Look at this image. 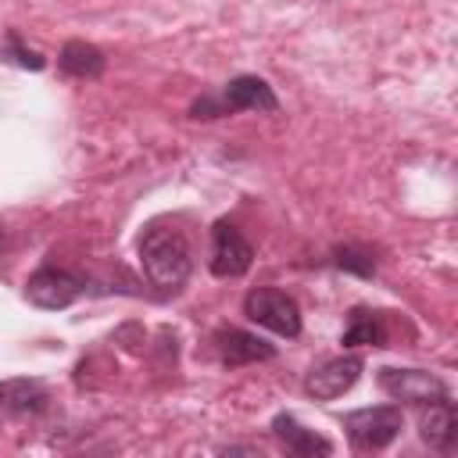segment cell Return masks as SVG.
Wrapping results in <instances>:
<instances>
[{
    "mask_svg": "<svg viewBox=\"0 0 458 458\" xmlns=\"http://www.w3.org/2000/svg\"><path fill=\"white\" fill-rule=\"evenodd\" d=\"M140 261H143L147 279L161 290H172V293L190 279V268H193L186 236L179 229H165V225H154V229L143 233Z\"/></svg>",
    "mask_w": 458,
    "mask_h": 458,
    "instance_id": "6da1fadb",
    "label": "cell"
},
{
    "mask_svg": "<svg viewBox=\"0 0 458 458\" xmlns=\"http://www.w3.org/2000/svg\"><path fill=\"white\" fill-rule=\"evenodd\" d=\"M243 315L250 322H258L261 329L276 333V336H301V308L290 293L276 290V286H258L243 297Z\"/></svg>",
    "mask_w": 458,
    "mask_h": 458,
    "instance_id": "7a4b0ae2",
    "label": "cell"
},
{
    "mask_svg": "<svg viewBox=\"0 0 458 458\" xmlns=\"http://www.w3.org/2000/svg\"><path fill=\"white\" fill-rule=\"evenodd\" d=\"M401 426H404V415L397 404H376V408H358V411L344 415V429H347L351 444L361 451H379V447L394 444Z\"/></svg>",
    "mask_w": 458,
    "mask_h": 458,
    "instance_id": "3957f363",
    "label": "cell"
},
{
    "mask_svg": "<svg viewBox=\"0 0 458 458\" xmlns=\"http://www.w3.org/2000/svg\"><path fill=\"white\" fill-rule=\"evenodd\" d=\"M376 383L386 397L408 401V404H429V401L447 397V383L426 369H379Z\"/></svg>",
    "mask_w": 458,
    "mask_h": 458,
    "instance_id": "277c9868",
    "label": "cell"
},
{
    "mask_svg": "<svg viewBox=\"0 0 458 458\" xmlns=\"http://www.w3.org/2000/svg\"><path fill=\"white\" fill-rule=\"evenodd\" d=\"M250 261H254V247L247 243V236L229 222H215V229H211V272L218 279H236L250 268Z\"/></svg>",
    "mask_w": 458,
    "mask_h": 458,
    "instance_id": "5b68a950",
    "label": "cell"
},
{
    "mask_svg": "<svg viewBox=\"0 0 458 458\" xmlns=\"http://www.w3.org/2000/svg\"><path fill=\"white\" fill-rule=\"evenodd\" d=\"M365 361L358 354H340V358H329L322 365H315L308 376H304V390L315 397V401H336L340 394H347L358 376H361Z\"/></svg>",
    "mask_w": 458,
    "mask_h": 458,
    "instance_id": "8992f818",
    "label": "cell"
},
{
    "mask_svg": "<svg viewBox=\"0 0 458 458\" xmlns=\"http://www.w3.org/2000/svg\"><path fill=\"white\" fill-rule=\"evenodd\" d=\"M79 293H82V283H79L75 276L61 272V268H50V265L36 268V272L29 276V283H25V297H29L36 308H47V311L68 308Z\"/></svg>",
    "mask_w": 458,
    "mask_h": 458,
    "instance_id": "52a82bcc",
    "label": "cell"
},
{
    "mask_svg": "<svg viewBox=\"0 0 458 458\" xmlns=\"http://www.w3.org/2000/svg\"><path fill=\"white\" fill-rule=\"evenodd\" d=\"M222 111H279V97L272 93V86L258 75H236L225 82L222 97H218Z\"/></svg>",
    "mask_w": 458,
    "mask_h": 458,
    "instance_id": "ba28073f",
    "label": "cell"
},
{
    "mask_svg": "<svg viewBox=\"0 0 458 458\" xmlns=\"http://www.w3.org/2000/svg\"><path fill=\"white\" fill-rule=\"evenodd\" d=\"M215 344H218L222 365H229V369L276 358V347H272L268 340H261L258 333H247V329H222V333L215 336Z\"/></svg>",
    "mask_w": 458,
    "mask_h": 458,
    "instance_id": "9c48e42d",
    "label": "cell"
},
{
    "mask_svg": "<svg viewBox=\"0 0 458 458\" xmlns=\"http://www.w3.org/2000/svg\"><path fill=\"white\" fill-rule=\"evenodd\" d=\"M419 437L433 447V451H451L458 440V415L454 404L447 397L422 404V419H419Z\"/></svg>",
    "mask_w": 458,
    "mask_h": 458,
    "instance_id": "30bf717a",
    "label": "cell"
},
{
    "mask_svg": "<svg viewBox=\"0 0 458 458\" xmlns=\"http://www.w3.org/2000/svg\"><path fill=\"white\" fill-rule=\"evenodd\" d=\"M57 68L72 79H100L107 68V57H104V50H97L86 39H68L57 54Z\"/></svg>",
    "mask_w": 458,
    "mask_h": 458,
    "instance_id": "8fae6325",
    "label": "cell"
},
{
    "mask_svg": "<svg viewBox=\"0 0 458 458\" xmlns=\"http://www.w3.org/2000/svg\"><path fill=\"white\" fill-rule=\"evenodd\" d=\"M272 433L286 444V451L304 454V458H315V454H329L333 451V444L326 437H318L315 429H304L293 415H276L272 419Z\"/></svg>",
    "mask_w": 458,
    "mask_h": 458,
    "instance_id": "7c38bea8",
    "label": "cell"
},
{
    "mask_svg": "<svg viewBox=\"0 0 458 458\" xmlns=\"http://www.w3.org/2000/svg\"><path fill=\"white\" fill-rule=\"evenodd\" d=\"M365 344L379 347L383 344V326H379L376 311L354 308L351 318H347V329H344V347H365Z\"/></svg>",
    "mask_w": 458,
    "mask_h": 458,
    "instance_id": "4fadbf2b",
    "label": "cell"
},
{
    "mask_svg": "<svg viewBox=\"0 0 458 458\" xmlns=\"http://www.w3.org/2000/svg\"><path fill=\"white\" fill-rule=\"evenodd\" d=\"M333 265L340 272H351V276H361V279H372L376 276V258L365 250V247H354V243H344L333 250Z\"/></svg>",
    "mask_w": 458,
    "mask_h": 458,
    "instance_id": "5bb4252c",
    "label": "cell"
},
{
    "mask_svg": "<svg viewBox=\"0 0 458 458\" xmlns=\"http://www.w3.org/2000/svg\"><path fill=\"white\" fill-rule=\"evenodd\" d=\"M4 57H11L14 64H21V68H32V72H39L47 61L36 54V50H29V47H21V39H18V32H7V43H4Z\"/></svg>",
    "mask_w": 458,
    "mask_h": 458,
    "instance_id": "9a60e30c",
    "label": "cell"
}]
</instances>
